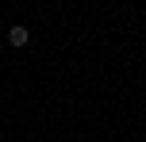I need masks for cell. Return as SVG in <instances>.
I'll return each mask as SVG.
<instances>
[{"label": "cell", "instance_id": "1", "mask_svg": "<svg viewBox=\"0 0 146 142\" xmlns=\"http://www.w3.org/2000/svg\"><path fill=\"white\" fill-rule=\"evenodd\" d=\"M27 42H31V31L27 27H12V31H8V46L19 50V46H27Z\"/></svg>", "mask_w": 146, "mask_h": 142}]
</instances>
